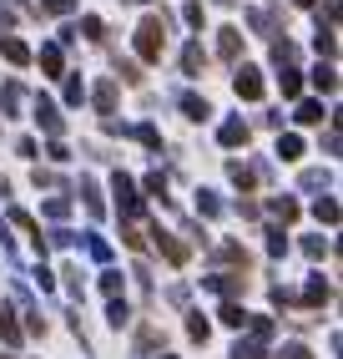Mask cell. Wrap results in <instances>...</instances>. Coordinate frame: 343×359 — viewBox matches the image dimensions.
Listing matches in <instances>:
<instances>
[{
  "label": "cell",
  "mask_w": 343,
  "mask_h": 359,
  "mask_svg": "<svg viewBox=\"0 0 343 359\" xmlns=\"http://www.w3.org/2000/svg\"><path fill=\"white\" fill-rule=\"evenodd\" d=\"M157 31H162L157 20H146V26H141V51H146V56H157V51H162V36H157Z\"/></svg>",
  "instance_id": "6da1fadb"
},
{
  "label": "cell",
  "mask_w": 343,
  "mask_h": 359,
  "mask_svg": "<svg viewBox=\"0 0 343 359\" xmlns=\"http://www.w3.org/2000/svg\"><path fill=\"white\" fill-rule=\"evenodd\" d=\"M242 137H248V132H242V122H227V127H223V142H242Z\"/></svg>",
  "instance_id": "3957f363"
},
{
  "label": "cell",
  "mask_w": 343,
  "mask_h": 359,
  "mask_svg": "<svg viewBox=\"0 0 343 359\" xmlns=\"http://www.w3.org/2000/svg\"><path fill=\"white\" fill-rule=\"evenodd\" d=\"M283 359H308V349H298V344H293V349H288Z\"/></svg>",
  "instance_id": "277c9868"
},
{
  "label": "cell",
  "mask_w": 343,
  "mask_h": 359,
  "mask_svg": "<svg viewBox=\"0 0 343 359\" xmlns=\"http://www.w3.org/2000/svg\"><path fill=\"white\" fill-rule=\"evenodd\" d=\"M237 91H242V97H258V91H262V81L253 76V71H242V76H237Z\"/></svg>",
  "instance_id": "7a4b0ae2"
}]
</instances>
